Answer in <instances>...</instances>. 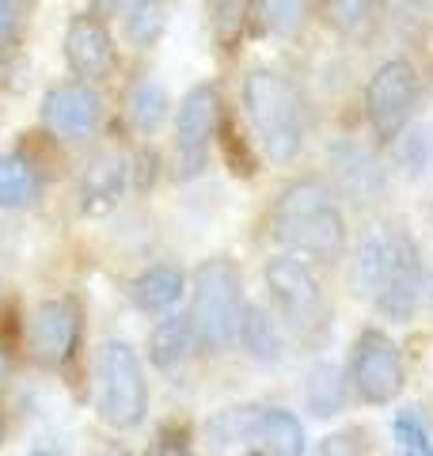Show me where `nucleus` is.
Listing matches in <instances>:
<instances>
[{"mask_svg": "<svg viewBox=\"0 0 433 456\" xmlns=\"http://www.w3.org/2000/svg\"><path fill=\"white\" fill-rule=\"evenodd\" d=\"M164 27H167V8L160 0H137L134 8H126V35H129V42H137L141 50L156 46Z\"/></svg>", "mask_w": 433, "mask_h": 456, "instance_id": "24", "label": "nucleus"}, {"mask_svg": "<svg viewBox=\"0 0 433 456\" xmlns=\"http://www.w3.org/2000/svg\"><path fill=\"white\" fill-rule=\"evenodd\" d=\"M399 145H396V164L403 175H426L429 171V160H433V137L426 130H411V134H399L396 137Z\"/></svg>", "mask_w": 433, "mask_h": 456, "instance_id": "28", "label": "nucleus"}, {"mask_svg": "<svg viewBox=\"0 0 433 456\" xmlns=\"http://www.w3.org/2000/svg\"><path fill=\"white\" fill-rule=\"evenodd\" d=\"M0 437H4V426H0Z\"/></svg>", "mask_w": 433, "mask_h": 456, "instance_id": "38", "label": "nucleus"}, {"mask_svg": "<svg viewBox=\"0 0 433 456\" xmlns=\"http://www.w3.org/2000/svg\"><path fill=\"white\" fill-rule=\"evenodd\" d=\"M418 107V73L411 61L392 57L384 61L365 84V114L380 141H396L411 126V114Z\"/></svg>", "mask_w": 433, "mask_h": 456, "instance_id": "7", "label": "nucleus"}, {"mask_svg": "<svg viewBox=\"0 0 433 456\" xmlns=\"http://www.w3.org/2000/svg\"><path fill=\"white\" fill-rule=\"evenodd\" d=\"M4 377H8V358L0 354V380H4Z\"/></svg>", "mask_w": 433, "mask_h": 456, "instance_id": "35", "label": "nucleus"}, {"mask_svg": "<svg viewBox=\"0 0 433 456\" xmlns=\"http://www.w3.org/2000/svg\"><path fill=\"white\" fill-rule=\"evenodd\" d=\"M186 281L176 266H152L134 281V305L141 312H167L183 301Z\"/></svg>", "mask_w": 433, "mask_h": 456, "instance_id": "16", "label": "nucleus"}, {"mask_svg": "<svg viewBox=\"0 0 433 456\" xmlns=\"http://www.w3.org/2000/svg\"><path fill=\"white\" fill-rule=\"evenodd\" d=\"M221 95L213 84H198L186 92V99L176 110V167L179 179H191L206 171L209 160V145L221 126Z\"/></svg>", "mask_w": 433, "mask_h": 456, "instance_id": "9", "label": "nucleus"}, {"mask_svg": "<svg viewBox=\"0 0 433 456\" xmlns=\"http://www.w3.org/2000/svg\"><path fill=\"white\" fill-rule=\"evenodd\" d=\"M243 110L270 164H293L305 149V103L297 88L274 69H251L243 77Z\"/></svg>", "mask_w": 433, "mask_h": 456, "instance_id": "3", "label": "nucleus"}, {"mask_svg": "<svg viewBox=\"0 0 433 456\" xmlns=\"http://www.w3.org/2000/svg\"><path fill=\"white\" fill-rule=\"evenodd\" d=\"M251 456H266V452H251Z\"/></svg>", "mask_w": 433, "mask_h": 456, "instance_id": "36", "label": "nucleus"}, {"mask_svg": "<svg viewBox=\"0 0 433 456\" xmlns=\"http://www.w3.org/2000/svg\"><path fill=\"white\" fill-rule=\"evenodd\" d=\"M42 122L50 126L57 137L80 141L99 130L103 122V99L88 80H65L42 95Z\"/></svg>", "mask_w": 433, "mask_h": 456, "instance_id": "11", "label": "nucleus"}, {"mask_svg": "<svg viewBox=\"0 0 433 456\" xmlns=\"http://www.w3.org/2000/svg\"><path fill=\"white\" fill-rule=\"evenodd\" d=\"M255 12L274 38H300L308 23V0H255Z\"/></svg>", "mask_w": 433, "mask_h": 456, "instance_id": "23", "label": "nucleus"}, {"mask_svg": "<svg viewBox=\"0 0 433 456\" xmlns=\"http://www.w3.org/2000/svg\"><path fill=\"white\" fill-rule=\"evenodd\" d=\"M266 289L297 338H312L323 327V289L300 255H274L266 263Z\"/></svg>", "mask_w": 433, "mask_h": 456, "instance_id": "6", "label": "nucleus"}, {"mask_svg": "<svg viewBox=\"0 0 433 456\" xmlns=\"http://www.w3.org/2000/svg\"><path fill=\"white\" fill-rule=\"evenodd\" d=\"M38 171L16 152L0 156V209H23L38 198Z\"/></svg>", "mask_w": 433, "mask_h": 456, "instance_id": "19", "label": "nucleus"}, {"mask_svg": "<svg viewBox=\"0 0 433 456\" xmlns=\"http://www.w3.org/2000/svg\"><path fill=\"white\" fill-rule=\"evenodd\" d=\"M255 0H209V27L221 50H236L251 23Z\"/></svg>", "mask_w": 433, "mask_h": 456, "instance_id": "20", "label": "nucleus"}, {"mask_svg": "<svg viewBox=\"0 0 433 456\" xmlns=\"http://www.w3.org/2000/svg\"><path fill=\"white\" fill-rule=\"evenodd\" d=\"M312 456H365V441H361V434H331L320 441V449H315Z\"/></svg>", "mask_w": 433, "mask_h": 456, "instance_id": "30", "label": "nucleus"}, {"mask_svg": "<svg viewBox=\"0 0 433 456\" xmlns=\"http://www.w3.org/2000/svg\"><path fill=\"white\" fill-rule=\"evenodd\" d=\"M194 342H198L194 320L183 316V312H171L167 320H160L152 327V335H149V362L156 369H176V365H183L186 358H191Z\"/></svg>", "mask_w": 433, "mask_h": 456, "instance_id": "15", "label": "nucleus"}, {"mask_svg": "<svg viewBox=\"0 0 433 456\" xmlns=\"http://www.w3.org/2000/svg\"><path fill=\"white\" fill-rule=\"evenodd\" d=\"M357 285L388 320L407 323L422 308L426 266L414 236L399 224H372L357 244Z\"/></svg>", "mask_w": 433, "mask_h": 456, "instance_id": "1", "label": "nucleus"}, {"mask_svg": "<svg viewBox=\"0 0 433 456\" xmlns=\"http://www.w3.org/2000/svg\"><path fill=\"white\" fill-rule=\"evenodd\" d=\"M323 8V23L339 35H361L372 23V12H377V0H320Z\"/></svg>", "mask_w": 433, "mask_h": 456, "instance_id": "25", "label": "nucleus"}, {"mask_svg": "<svg viewBox=\"0 0 433 456\" xmlns=\"http://www.w3.org/2000/svg\"><path fill=\"white\" fill-rule=\"evenodd\" d=\"M216 137H221V149H225V160L236 175H251L255 171V149L248 145V137L240 134V126L233 118L221 114V126H216Z\"/></svg>", "mask_w": 433, "mask_h": 456, "instance_id": "29", "label": "nucleus"}, {"mask_svg": "<svg viewBox=\"0 0 433 456\" xmlns=\"http://www.w3.org/2000/svg\"><path fill=\"white\" fill-rule=\"evenodd\" d=\"M392 434H396L399 456H433V434H429V426L418 411H403V415H396Z\"/></svg>", "mask_w": 433, "mask_h": 456, "instance_id": "27", "label": "nucleus"}, {"mask_svg": "<svg viewBox=\"0 0 433 456\" xmlns=\"http://www.w3.org/2000/svg\"><path fill=\"white\" fill-rule=\"evenodd\" d=\"M110 456H126V452H110Z\"/></svg>", "mask_w": 433, "mask_h": 456, "instance_id": "37", "label": "nucleus"}, {"mask_svg": "<svg viewBox=\"0 0 433 456\" xmlns=\"http://www.w3.org/2000/svg\"><path fill=\"white\" fill-rule=\"evenodd\" d=\"M236 338L243 342L248 358L258 365H278L282 354H285V338H282V327L278 320L270 316L263 305H243V316H240V331Z\"/></svg>", "mask_w": 433, "mask_h": 456, "instance_id": "14", "label": "nucleus"}, {"mask_svg": "<svg viewBox=\"0 0 433 456\" xmlns=\"http://www.w3.org/2000/svg\"><path fill=\"white\" fill-rule=\"evenodd\" d=\"M126 114H129V122H134V130H141V134L160 130V122L167 118L164 88L160 84H152V80H137L134 88H129V95H126Z\"/></svg>", "mask_w": 433, "mask_h": 456, "instance_id": "21", "label": "nucleus"}, {"mask_svg": "<svg viewBox=\"0 0 433 456\" xmlns=\"http://www.w3.org/2000/svg\"><path fill=\"white\" fill-rule=\"evenodd\" d=\"M126 179H129V171L118 152L92 156L80 175V209L88 213V217H107V213L122 202Z\"/></svg>", "mask_w": 433, "mask_h": 456, "instance_id": "13", "label": "nucleus"}, {"mask_svg": "<svg viewBox=\"0 0 433 456\" xmlns=\"http://www.w3.org/2000/svg\"><path fill=\"white\" fill-rule=\"evenodd\" d=\"M240 316H243V281H240V266L225 255L206 259L198 266L194 278V335L206 350L221 354L228 350V342L240 331Z\"/></svg>", "mask_w": 433, "mask_h": 456, "instance_id": "4", "label": "nucleus"}, {"mask_svg": "<svg viewBox=\"0 0 433 456\" xmlns=\"http://www.w3.org/2000/svg\"><path fill=\"white\" fill-rule=\"evenodd\" d=\"M31 342L35 358L42 365H65L72 354H77V342H80V308L77 301L69 297H53V301H42L31 316Z\"/></svg>", "mask_w": 433, "mask_h": 456, "instance_id": "12", "label": "nucleus"}, {"mask_svg": "<svg viewBox=\"0 0 433 456\" xmlns=\"http://www.w3.org/2000/svg\"><path fill=\"white\" fill-rule=\"evenodd\" d=\"M65 61L80 80H103L118 65V46H114L110 27L95 16V12H77L65 27Z\"/></svg>", "mask_w": 433, "mask_h": 456, "instance_id": "10", "label": "nucleus"}, {"mask_svg": "<svg viewBox=\"0 0 433 456\" xmlns=\"http://www.w3.org/2000/svg\"><path fill=\"white\" fill-rule=\"evenodd\" d=\"M274 236L305 259L335 263L346 251V217L323 179H297L274 206Z\"/></svg>", "mask_w": 433, "mask_h": 456, "instance_id": "2", "label": "nucleus"}, {"mask_svg": "<svg viewBox=\"0 0 433 456\" xmlns=\"http://www.w3.org/2000/svg\"><path fill=\"white\" fill-rule=\"evenodd\" d=\"M152 456H194L191 449V437H186V430H164L160 437H156V445H152Z\"/></svg>", "mask_w": 433, "mask_h": 456, "instance_id": "31", "label": "nucleus"}, {"mask_svg": "<svg viewBox=\"0 0 433 456\" xmlns=\"http://www.w3.org/2000/svg\"><path fill=\"white\" fill-rule=\"evenodd\" d=\"M99 415L114 430H134L149 415V380L137 350L110 338L99 354Z\"/></svg>", "mask_w": 433, "mask_h": 456, "instance_id": "5", "label": "nucleus"}, {"mask_svg": "<svg viewBox=\"0 0 433 456\" xmlns=\"http://www.w3.org/2000/svg\"><path fill=\"white\" fill-rule=\"evenodd\" d=\"M255 437L270 449V456H305V426L289 411H258V430Z\"/></svg>", "mask_w": 433, "mask_h": 456, "instance_id": "18", "label": "nucleus"}, {"mask_svg": "<svg viewBox=\"0 0 433 456\" xmlns=\"http://www.w3.org/2000/svg\"><path fill=\"white\" fill-rule=\"evenodd\" d=\"M99 8H107V12H126V8H134L137 0H95Z\"/></svg>", "mask_w": 433, "mask_h": 456, "instance_id": "33", "label": "nucleus"}, {"mask_svg": "<svg viewBox=\"0 0 433 456\" xmlns=\"http://www.w3.org/2000/svg\"><path fill=\"white\" fill-rule=\"evenodd\" d=\"M258 430V411L255 407H236V411H225L206 426V437L213 441V449H225V445H236V441H248Z\"/></svg>", "mask_w": 433, "mask_h": 456, "instance_id": "26", "label": "nucleus"}, {"mask_svg": "<svg viewBox=\"0 0 433 456\" xmlns=\"http://www.w3.org/2000/svg\"><path fill=\"white\" fill-rule=\"evenodd\" d=\"M350 384L354 392L372 407H384L399 399L403 384H407V369H403V354L384 331H361L350 354Z\"/></svg>", "mask_w": 433, "mask_h": 456, "instance_id": "8", "label": "nucleus"}, {"mask_svg": "<svg viewBox=\"0 0 433 456\" xmlns=\"http://www.w3.org/2000/svg\"><path fill=\"white\" fill-rule=\"evenodd\" d=\"M342 399H346V380L339 373V365L335 362L312 365V373H308V403H312L315 415H320V419L339 415Z\"/></svg>", "mask_w": 433, "mask_h": 456, "instance_id": "22", "label": "nucleus"}, {"mask_svg": "<svg viewBox=\"0 0 433 456\" xmlns=\"http://www.w3.org/2000/svg\"><path fill=\"white\" fill-rule=\"evenodd\" d=\"M20 23V0H0V42H4Z\"/></svg>", "mask_w": 433, "mask_h": 456, "instance_id": "32", "label": "nucleus"}, {"mask_svg": "<svg viewBox=\"0 0 433 456\" xmlns=\"http://www.w3.org/2000/svg\"><path fill=\"white\" fill-rule=\"evenodd\" d=\"M31 456H65V452L61 449H35Z\"/></svg>", "mask_w": 433, "mask_h": 456, "instance_id": "34", "label": "nucleus"}, {"mask_svg": "<svg viewBox=\"0 0 433 456\" xmlns=\"http://www.w3.org/2000/svg\"><path fill=\"white\" fill-rule=\"evenodd\" d=\"M331 167L339 171L342 187L354 194H372L380 187V164L372 160L369 149L354 145V141H339L335 152H331Z\"/></svg>", "mask_w": 433, "mask_h": 456, "instance_id": "17", "label": "nucleus"}]
</instances>
